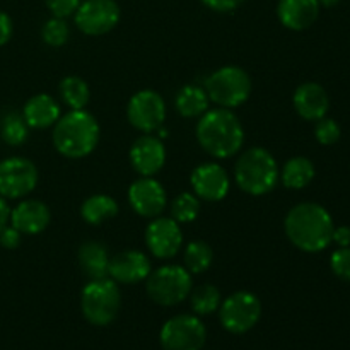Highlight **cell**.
I'll return each instance as SVG.
<instances>
[{
	"mask_svg": "<svg viewBox=\"0 0 350 350\" xmlns=\"http://www.w3.org/2000/svg\"><path fill=\"white\" fill-rule=\"evenodd\" d=\"M334 228L335 224L330 212L317 202L294 205L284 219L287 239L297 250L306 253H320L328 248Z\"/></svg>",
	"mask_w": 350,
	"mask_h": 350,
	"instance_id": "cell-1",
	"label": "cell"
},
{
	"mask_svg": "<svg viewBox=\"0 0 350 350\" xmlns=\"http://www.w3.org/2000/svg\"><path fill=\"white\" fill-rule=\"evenodd\" d=\"M198 144L208 156L228 159L236 156L245 144V129L232 109H207L195 126Z\"/></svg>",
	"mask_w": 350,
	"mask_h": 350,
	"instance_id": "cell-2",
	"label": "cell"
},
{
	"mask_svg": "<svg viewBox=\"0 0 350 350\" xmlns=\"http://www.w3.org/2000/svg\"><path fill=\"white\" fill-rule=\"evenodd\" d=\"M101 129L92 113L70 109L53 125L51 142L58 154L68 159H82L98 147Z\"/></svg>",
	"mask_w": 350,
	"mask_h": 350,
	"instance_id": "cell-3",
	"label": "cell"
},
{
	"mask_svg": "<svg viewBox=\"0 0 350 350\" xmlns=\"http://www.w3.org/2000/svg\"><path fill=\"white\" fill-rule=\"evenodd\" d=\"M280 167L265 147H250L239 154L234 164L238 188L253 197L270 193L279 183Z\"/></svg>",
	"mask_w": 350,
	"mask_h": 350,
	"instance_id": "cell-4",
	"label": "cell"
},
{
	"mask_svg": "<svg viewBox=\"0 0 350 350\" xmlns=\"http://www.w3.org/2000/svg\"><path fill=\"white\" fill-rule=\"evenodd\" d=\"M122 308L118 284L109 277L89 280L81 293V310L94 327H108L116 320Z\"/></svg>",
	"mask_w": 350,
	"mask_h": 350,
	"instance_id": "cell-5",
	"label": "cell"
},
{
	"mask_svg": "<svg viewBox=\"0 0 350 350\" xmlns=\"http://www.w3.org/2000/svg\"><path fill=\"white\" fill-rule=\"evenodd\" d=\"M205 92L217 108L234 109L248 101L252 94V77L238 65H224L205 79Z\"/></svg>",
	"mask_w": 350,
	"mask_h": 350,
	"instance_id": "cell-6",
	"label": "cell"
},
{
	"mask_svg": "<svg viewBox=\"0 0 350 350\" xmlns=\"http://www.w3.org/2000/svg\"><path fill=\"white\" fill-rule=\"evenodd\" d=\"M191 289L193 279L183 265H163L152 270L146 279L147 296L159 306L181 304L188 299Z\"/></svg>",
	"mask_w": 350,
	"mask_h": 350,
	"instance_id": "cell-7",
	"label": "cell"
},
{
	"mask_svg": "<svg viewBox=\"0 0 350 350\" xmlns=\"http://www.w3.org/2000/svg\"><path fill=\"white\" fill-rule=\"evenodd\" d=\"M219 321L229 334L241 335L252 330L262 318V303L256 294L238 291L226 297L219 306Z\"/></svg>",
	"mask_w": 350,
	"mask_h": 350,
	"instance_id": "cell-8",
	"label": "cell"
},
{
	"mask_svg": "<svg viewBox=\"0 0 350 350\" xmlns=\"http://www.w3.org/2000/svg\"><path fill=\"white\" fill-rule=\"evenodd\" d=\"M159 340L164 350H202L207 328L197 314H176L163 325Z\"/></svg>",
	"mask_w": 350,
	"mask_h": 350,
	"instance_id": "cell-9",
	"label": "cell"
},
{
	"mask_svg": "<svg viewBox=\"0 0 350 350\" xmlns=\"http://www.w3.org/2000/svg\"><path fill=\"white\" fill-rule=\"evenodd\" d=\"M40 181L36 164L27 157L12 156L0 161V197L21 200L36 188Z\"/></svg>",
	"mask_w": 350,
	"mask_h": 350,
	"instance_id": "cell-10",
	"label": "cell"
},
{
	"mask_svg": "<svg viewBox=\"0 0 350 350\" xmlns=\"http://www.w3.org/2000/svg\"><path fill=\"white\" fill-rule=\"evenodd\" d=\"M166 103L154 89H142L130 98L126 118L135 130L142 133L157 132L166 120Z\"/></svg>",
	"mask_w": 350,
	"mask_h": 350,
	"instance_id": "cell-11",
	"label": "cell"
},
{
	"mask_svg": "<svg viewBox=\"0 0 350 350\" xmlns=\"http://www.w3.org/2000/svg\"><path fill=\"white\" fill-rule=\"evenodd\" d=\"M122 10L116 0H84L75 10L74 21L79 31L88 36H103L115 29Z\"/></svg>",
	"mask_w": 350,
	"mask_h": 350,
	"instance_id": "cell-12",
	"label": "cell"
},
{
	"mask_svg": "<svg viewBox=\"0 0 350 350\" xmlns=\"http://www.w3.org/2000/svg\"><path fill=\"white\" fill-rule=\"evenodd\" d=\"M146 245L150 255L159 260H170L181 250L183 231L173 217L150 219L146 229Z\"/></svg>",
	"mask_w": 350,
	"mask_h": 350,
	"instance_id": "cell-13",
	"label": "cell"
},
{
	"mask_svg": "<svg viewBox=\"0 0 350 350\" xmlns=\"http://www.w3.org/2000/svg\"><path fill=\"white\" fill-rule=\"evenodd\" d=\"M129 204L137 215L146 219L159 217L167 205L163 183L154 176H140L129 187Z\"/></svg>",
	"mask_w": 350,
	"mask_h": 350,
	"instance_id": "cell-14",
	"label": "cell"
},
{
	"mask_svg": "<svg viewBox=\"0 0 350 350\" xmlns=\"http://www.w3.org/2000/svg\"><path fill=\"white\" fill-rule=\"evenodd\" d=\"M190 185L200 200L221 202L228 197L231 180L219 163H204L191 171Z\"/></svg>",
	"mask_w": 350,
	"mask_h": 350,
	"instance_id": "cell-15",
	"label": "cell"
},
{
	"mask_svg": "<svg viewBox=\"0 0 350 350\" xmlns=\"http://www.w3.org/2000/svg\"><path fill=\"white\" fill-rule=\"evenodd\" d=\"M130 164L140 176H154L166 164V147L163 140L150 133H144L130 147Z\"/></svg>",
	"mask_w": 350,
	"mask_h": 350,
	"instance_id": "cell-16",
	"label": "cell"
},
{
	"mask_svg": "<svg viewBox=\"0 0 350 350\" xmlns=\"http://www.w3.org/2000/svg\"><path fill=\"white\" fill-rule=\"evenodd\" d=\"M152 272L149 256L139 250H125L109 260L108 277L116 284H139Z\"/></svg>",
	"mask_w": 350,
	"mask_h": 350,
	"instance_id": "cell-17",
	"label": "cell"
},
{
	"mask_svg": "<svg viewBox=\"0 0 350 350\" xmlns=\"http://www.w3.org/2000/svg\"><path fill=\"white\" fill-rule=\"evenodd\" d=\"M50 207L41 200L27 198V200H21L16 207L10 208L9 224L14 226L21 234H40L50 226Z\"/></svg>",
	"mask_w": 350,
	"mask_h": 350,
	"instance_id": "cell-18",
	"label": "cell"
},
{
	"mask_svg": "<svg viewBox=\"0 0 350 350\" xmlns=\"http://www.w3.org/2000/svg\"><path fill=\"white\" fill-rule=\"evenodd\" d=\"M293 105L297 115L306 122H318L327 116L330 98L327 89L318 82H304L294 91Z\"/></svg>",
	"mask_w": 350,
	"mask_h": 350,
	"instance_id": "cell-19",
	"label": "cell"
},
{
	"mask_svg": "<svg viewBox=\"0 0 350 350\" xmlns=\"http://www.w3.org/2000/svg\"><path fill=\"white\" fill-rule=\"evenodd\" d=\"M320 9L318 0H279L277 17L287 29L304 31L317 23Z\"/></svg>",
	"mask_w": 350,
	"mask_h": 350,
	"instance_id": "cell-20",
	"label": "cell"
},
{
	"mask_svg": "<svg viewBox=\"0 0 350 350\" xmlns=\"http://www.w3.org/2000/svg\"><path fill=\"white\" fill-rule=\"evenodd\" d=\"M23 116L29 129L44 130L58 122V118L62 116V108L57 99L41 92V94L27 99L23 108Z\"/></svg>",
	"mask_w": 350,
	"mask_h": 350,
	"instance_id": "cell-21",
	"label": "cell"
},
{
	"mask_svg": "<svg viewBox=\"0 0 350 350\" xmlns=\"http://www.w3.org/2000/svg\"><path fill=\"white\" fill-rule=\"evenodd\" d=\"M77 260L82 272H84V275L89 277V280L108 277L109 260H111V256H109L108 248L103 243L85 241L79 248Z\"/></svg>",
	"mask_w": 350,
	"mask_h": 350,
	"instance_id": "cell-22",
	"label": "cell"
},
{
	"mask_svg": "<svg viewBox=\"0 0 350 350\" xmlns=\"http://www.w3.org/2000/svg\"><path fill=\"white\" fill-rule=\"evenodd\" d=\"M208 105H211V99H208L205 89L195 84L183 85L176 92V98H174V108H176V111L180 113V116L188 120L200 118L208 109Z\"/></svg>",
	"mask_w": 350,
	"mask_h": 350,
	"instance_id": "cell-23",
	"label": "cell"
},
{
	"mask_svg": "<svg viewBox=\"0 0 350 350\" xmlns=\"http://www.w3.org/2000/svg\"><path fill=\"white\" fill-rule=\"evenodd\" d=\"M118 202L105 193H96L85 198L81 205V217L89 226H99L118 215Z\"/></svg>",
	"mask_w": 350,
	"mask_h": 350,
	"instance_id": "cell-24",
	"label": "cell"
},
{
	"mask_svg": "<svg viewBox=\"0 0 350 350\" xmlns=\"http://www.w3.org/2000/svg\"><path fill=\"white\" fill-rule=\"evenodd\" d=\"M314 164L304 156H294L280 170L279 181L289 190H303L314 180Z\"/></svg>",
	"mask_w": 350,
	"mask_h": 350,
	"instance_id": "cell-25",
	"label": "cell"
},
{
	"mask_svg": "<svg viewBox=\"0 0 350 350\" xmlns=\"http://www.w3.org/2000/svg\"><path fill=\"white\" fill-rule=\"evenodd\" d=\"M58 92L64 105L70 109H85V106L91 101V89L88 82L79 75H67L62 79Z\"/></svg>",
	"mask_w": 350,
	"mask_h": 350,
	"instance_id": "cell-26",
	"label": "cell"
},
{
	"mask_svg": "<svg viewBox=\"0 0 350 350\" xmlns=\"http://www.w3.org/2000/svg\"><path fill=\"white\" fill-rule=\"evenodd\" d=\"M212 263H214V250L208 243L198 241V239L188 243L183 253V267L191 275L207 272Z\"/></svg>",
	"mask_w": 350,
	"mask_h": 350,
	"instance_id": "cell-27",
	"label": "cell"
},
{
	"mask_svg": "<svg viewBox=\"0 0 350 350\" xmlns=\"http://www.w3.org/2000/svg\"><path fill=\"white\" fill-rule=\"evenodd\" d=\"M190 306L197 317H207L215 313L222 303L221 291L212 284H202L190 293Z\"/></svg>",
	"mask_w": 350,
	"mask_h": 350,
	"instance_id": "cell-28",
	"label": "cell"
},
{
	"mask_svg": "<svg viewBox=\"0 0 350 350\" xmlns=\"http://www.w3.org/2000/svg\"><path fill=\"white\" fill-rule=\"evenodd\" d=\"M0 137L10 147H19L29 137V125L21 113H9L0 125Z\"/></svg>",
	"mask_w": 350,
	"mask_h": 350,
	"instance_id": "cell-29",
	"label": "cell"
},
{
	"mask_svg": "<svg viewBox=\"0 0 350 350\" xmlns=\"http://www.w3.org/2000/svg\"><path fill=\"white\" fill-rule=\"evenodd\" d=\"M200 198L190 191H183L171 202V217L178 224H188L200 215Z\"/></svg>",
	"mask_w": 350,
	"mask_h": 350,
	"instance_id": "cell-30",
	"label": "cell"
},
{
	"mask_svg": "<svg viewBox=\"0 0 350 350\" xmlns=\"http://www.w3.org/2000/svg\"><path fill=\"white\" fill-rule=\"evenodd\" d=\"M41 38L51 48L64 46L68 41V38H70V27H68L67 21L53 16L41 27Z\"/></svg>",
	"mask_w": 350,
	"mask_h": 350,
	"instance_id": "cell-31",
	"label": "cell"
},
{
	"mask_svg": "<svg viewBox=\"0 0 350 350\" xmlns=\"http://www.w3.org/2000/svg\"><path fill=\"white\" fill-rule=\"evenodd\" d=\"M340 125L334 118L323 116V118L317 122V126H314V139L321 146H334V144H337L340 140Z\"/></svg>",
	"mask_w": 350,
	"mask_h": 350,
	"instance_id": "cell-32",
	"label": "cell"
},
{
	"mask_svg": "<svg viewBox=\"0 0 350 350\" xmlns=\"http://www.w3.org/2000/svg\"><path fill=\"white\" fill-rule=\"evenodd\" d=\"M330 269L344 282H350V246L338 248L332 253Z\"/></svg>",
	"mask_w": 350,
	"mask_h": 350,
	"instance_id": "cell-33",
	"label": "cell"
},
{
	"mask_svg": "<svg viewBox=\"0 0 350 350\" xmlns=\"http://www.w3.org/2000/svg\"><path fill=\"white\" fill-rule=\"evenodd\" d=\"M81 2L82 0H44L48 10L55 17H62V19H67L68 16H74L75 10L81 5Z\"/></svg>",
	"mask_w": 350,
	"mask_h": 350,
	"instance_id": "cell-34",
	"label": "cell"
},
{
	"mask_svg": "<svg viewBox=\"0 0 350 350\" xmlns=\"http://www.w3.org/2000/svg\"><path fill=\"white\" fill-rule=\"evenodd\" d=\"M21 239H23V234L14 226L7 224L0 231V246L5 250H16L21 245Z\"/></svg>",
	"mask_w": 350,
	"mask_h": 350,
	"instance_id": "cell-35",
	"label": "cell"
},
{
	"mask_svg": "<svg viewBox=\"0 0 350 350\" xmlns=\"http://www.w3.org/2000/svg\"><path fill=\"white\" fill-rule=\"evenodd\" d=\"M207 9L214 10V12L219 14H228L234 12L238 7H241L245 3V0H202Z\"/></svg>",
	"mask_w": 350,
	"mask_h": 350,
	"instance_id": "cell-36",
	"label": "cell"
},
{
	"mask_svg": "<svg viewBox=\"0 0 350 350\" xmlns=\"http://www.w3.org/2000/svg\"><path fill=\"white\" fill-rule=\"evenodd\" d=\"M12 33H14L12 19H10L9 14L0 10V46L9 43L10 38H12Z\"/></svg>",
	"mask_w": 350,
	"mask_h": 350,
	"instance_id": "cell-37",
	"label": "cell"
},
{
	"mask_svg": "<svg viewBox=\"0 0 350 350\" xmlns=\"http://www.w3.org/2000/svg\"><path fill=\"white\" fill-rule=\"evenodd\" d=\"M332 243H335L338 248H347V246H350V228L349 226H338V228H334Z\"/></svg>",
	"mask_w": 350,
	"mask_h": 350,
	"instance_id": "cell-38",
	"label": "cell"
},
{
	"mask_svg": "<svg viewBox=\"0 0 350 350\" xmlns=\"http://www.w3.org/2000/svg\"><path fill=\"white\" fill-rule=\"evenodd\" d=\"M9 219H10L9 202H7L3 197H0V231L9 224Z\"/></svg>",
	"mask_w": 350,
	"mask_h": 350,
	"instance_id": "cell-39",
	"label": "cell"
},
{
	"mask_svg": "<svg viewBox=\"0 0 350 350\" xmlns=\"http://www.w3.org/2000/svg\"><path fill=\"white\" fill-rule=\"evenodd\" d=\"M320 2V7H327V9H332V7L338 5L340 0H318Z\"/></svg>",
	"mask_w": 350,
	"mask_h": 350,
	"instance_id": "cell-40",
	"label": "cell"
}]
</instances>
